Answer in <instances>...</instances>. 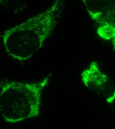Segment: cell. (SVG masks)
Here are the masks:
<instances>
[{
	"mask_svg": "<svg viewBox=\"0 0 115 129\" xmlns=\"http://www.w3.org/2000/svg\"><path fill=\"white\" fill-rule=\"evenodd\" d=\"M89 15L97 25L103 39L111 42L115 49V1L83 0Z\"/></svg>",
	"mask_w": 115,
	"mask_h": 129,
	"instance_id": "3",
	"label": "cell"
},
{
	"mask_svg": "<svg viewBox=\"0 0 115 129\" xmlns=\"http://www.w3.org/2000/svg\"><path fill=\"white\" fill-rule=\"evenodd\" d=\"M82 82L90 90L101 95L109 103L115 100V86L109 81L108 76L102 73L98 64L92 62L81 75Z\"/></svg>",
	"mask_w": 115,
	"mask_h": 129,
	"instance_id": "4",
	"label": "cell"
},
{
	"mask_svg": "<svg viewBox=\"0 0 115 129\" xmlns=\"http://www.w3.org/2000/svg\"><path fill=\"white\" fill-rule=\"evenodd\" d=\"M62 4L55 1L45 12L4 32L1 36L7 54L19 62L31 59L55 29Z\"/></svg>",
	"mask_w": 115,
	"mask_h": 129,
	"instance_id": "1",
	"label": "cell"
},
{
	"mask_svg": "<svg viewBox=\"0 0 115 129\" xmlns=\"http://www.w3.org/2000/svg\"><path fill=\"white\" fill-rule=\"evenodd\" d=\"M49 78L35 83L2 81L1 113L6 121L16 122L37 115L42 91Z\"/></svg>",
	"mask_w": 115,
	"mask_h": 129,
	"instance_id": "2",
	"label": "cell"
}]
</instances>
